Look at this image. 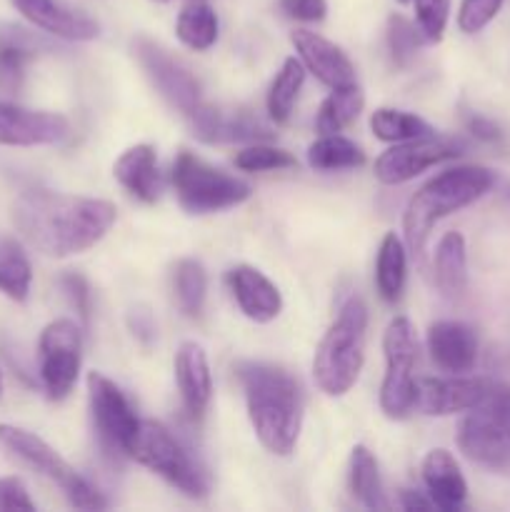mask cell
I'll return each instance as SVG.
<instances>
[{
	"mask_svg": "<svg viewBox=\"0 0 510 512\" xmlns=\"http://www.w3.org/2000/svg\"><path fill=\"white\" fill-rule=\"evenodd\" d=\"M113 203L83 195L25 190L13 203V225L20 238L48 258L85 253L113 228Z\"/></svg>",
	"mask_w": 510,
	"mask_h": 512,
	"instance_id": "1",
	"label": "cell"
},
{
	"mask_svg": "<svg viewBox=\"0 0 510 512\" xmlns=\"http://www.w3.org/2000/svg\"><path fill=\"white\" fill-rule=\"evenodd\" d=\"M238 380L260 445L268 453L288 458L298 445L303 425V393L298 380L270 363H240Z\"/></svg>",
	"mask_w": 510,
	"mask_h": 512,
	"instance_id": "2",
	"label": "cell"
},
{
	"mask_svg": "<svg viewBox=\"0 0 510 512\" xmlns=\"http://www.w3.org/2000/svg\"><path fill=\"white\" fill-rule=\"evenodd\" d=\"M495 183L493 170L480 165H460L430 178L405 205L403 230L408 248L423 258L425 243L435 223L483 198Z\"/></svg>",
	"mask_w": 510,
	"mask_h": 512,
	"instance_id": "3",
	"label": "cell"
},
{
	"mask_svg": "<svg viewBox=\"0 0 510 512\" xmlns=\"http://www.w3.org/2000/svg\"><path fill=\"white\" fill-rule=\"evenodd\" d=\"M365 333H368V308L353 295L340 308L338 318L323 335L313 358L315 383L330 398H340L358 383L365 363Z\"/></svg>",
	"mask_w": 510,
	"mask_h": 512,
	"instance_id": "4",
	"label": "cell"
},
{
	"mask_svg": "<svg viewBox=\"0 0 510 512\" xmlns=\"http://www.w3.org/2000/svg\"><path fill=\"white\" fill-rule=\"evenodd\" d=\"M170 180H173L180 208L188 210L190 215H208L235 208L253 195L245 180L213 168L188 150L178 153Z\"/></svg>",
	"mask_w": 510,
	"mask_h": 512,
	"instance_id": "5",
	"label": "cell"
},
{
	"mask_svg": "<svg viewBox=\"0 0 510 512\" xmlns=\"http://www.w3.org/2000/svg\"><path fill=\"white\" fill-rule=\"evenodd\" d=\"M0 445H3L13 458H18L20 463H25L28 468H33L35 473H40L43 478H48L50 483L58 485L73 508H108L103 493H98L83 475L75 473V468H70V465L65 463L43 438H38V435L30 433V430L18 428V425H0Z\"/></svg>",
	"mask_w": 510,
	"mask_h": 512,
	"instance_id": "6",
	"label": "cell"
},
{
	"mask_svg": "<svg viewBox=\"0 0 510 512\" xmlns=\"http://www.w3.org/2000/svg\"><path fill=\"white\" fill-rule=\"evenodd\" d=\"M130 458L138 460L155 475L168 480L173 488L185 493L188 498H205L208 495V480L190 450L170 433L165 425L155 420H143L135 438Z\"/></svg>",
	"mask_w": 510,
	"mask_h": 512,
	"instance_id": "7",
	"label": "cell"
},
{
	"mask_svg": "<svg viewBox=\"0 0 510 512\" xmlns=\"http://www.w3.org/2000/svg\"><path fill=\"white\" fill-rule=\"evenodd\" d=\"M385 378L380 385V408L390 420H403L413 413L415 403V363H418V338L405 315L390 320L383 335Z\"/></svg>",
	"mask_w": 510,
	"mask_h": 512,
	"instance_id": "8",
	"label": "cell"
},
{
	"mask_svg": "<svg viewBox=\"0 0 510 512\" xmlns=\"http://www.w3.org/2000/svg\"><path fill=\"white\" fill-rule=\"evenodd\" d=\"M88 400L90 415H93L98 443L110 463H120L133 453L135 438L143 420L135 415L133 405L125 398L123 390L105 378L103 373L88 375Z\"/></svg>",
	"mask_w": 510,
	"mask_h": 512,
	"instance_id": "9",
	"label": "cell"
},
{
	"mask_svg": "<svg viewBox=\"0 0 510 512\" xmlns=\"http://www.w3.org/2000/svg\"><path fill=\"white\" fill-rule=\"evenodd\" d=\"M40 380L50 400H65L78 383L83 360V333L75 320L60 318L43 328L38 340Z\"/></svg>",
	"mask_w": 510,
	"mask_h": 512,
	"instance_id": "10",
	"label": "cell"
},
{
	"mask_svg": "<svg viewBox=\"0 0 510 512\" xmlns=\"http://www.w3.org/2000/svg\"><path fill=\"white\" fill-rule=\"evenodd\" d=\"M133 55L150 78V83L158 88V93L168 100L173 108L188 115L200 105V83L183 60L175 58L170 50L158 45L155 40L140 38L133 40Z\"/></svg>",
	"mask_w": 510,
	"mask_h": 512,
	"instance_id": "11",
	"label": "cell"
},
{
	"mask_svg": "<svg viewBox=\"0 0 510 512\" xmlns=\"http://www.w3.org/2000/svg\"><path fill=\"white\" fill-rule=\"evenodd\" d=\"M463 150V140L438 138V135L393 143V148L375 160V178L383 185H403L433 165L458 158Z\"/></svg>",
	"mask_w": 510,
	"mask_h": 512,
	"instance_id": "12",
	"label": "cell"
},
{
	"mask_svg": "<svg viewBox=\"0 0 510 512\" xmlns=\"http://www.w3.org/2000/svg\"><path fill=\"white\" fill-rule=\"evenodd\" d=\"M488 378H420L415 380V403L413 410L430 415V418H445V415L468 413L478 408L488 395Z\"/></svg>",
	"mask_w": 510,
	"mask_h": 512,
	"instance_id": "13",
	"label": "cell"
},
{
	"mask_svg": "<svg viewBox=\"0 0 510 512\" xmlns=\"http://www.w3.org/2000/svg\"><path fill=\"white\" fill-rule=\"evenodd\" d=\"M188 120L195 138L208 145L260 143V140H270L275 135L270 125H265L248 110H225L200 103L198 108L190 110Z\"/></svg>",
	"mask_w": 510,
	"mask_h": 512,
	"instance_id": "14",
	"label": "cell"
},
{
	"mask_svg": "<svg viewBox=\"0 0 510 512\" xmlns=\"http://www.w3.org/2000/svg\"><path fill=\"white\" fill-rule=\"evenodd\" d=\"M460 453L475 465L488 470L510 468V438L503 425L483 408L468 410L458 425Z\"/></svg>",
	"mask_w": 510,
	"mask_h": 512,
	"instance_id": "15",
	"label": "cell"
},
{
	"mask_svg": "<svg viewBox=\"0 0 510 512\" xmlns=\"http://www.w3.org/2000/svg\"><path fill=\"white\" fill-rule=\"evenodd\" d=\"M28 23L70 43H88L100 35L98 20L63 0H10Z\"/></svg>",
	"mask_w": 510,
	"mask_h": 512,
	"instance_id": "16",
	"label": "cell"
},
{
	"mask_svg": "<svg viewBox=\"0 0 510 512\" xmlns=\"http://www.w3.org/2000/svg\"><path fill=\"white\" fill-rule=\"evenodd\" d=\"M68 135L70 123L63 115L0 103V145H15V148L55 145L63 143Z\"/></svg>",
	"mask_w": 510,
	"mask_h": 512,
	"instance_id": "17",
	"label": "cell"
},
{
	"mask_svg": "<svg viewBox=\"0 0 510 512\" xmlns=\"http://www.w3.org/2000/svg\"><path fill=\"white\" fill-rule=\"evenodd\" d=\"M295 50H298L300 63L305 65L308 73H313L315 78L323 85H328L330 90L345 88V85L355 83V68L350 63L348 55L338 48L335 43H330L323 35L313 33V30H293L290 35Z\"/></svg>",
	"mask_w": 510,
	"mask_h": 512,
	"instance_id": "18",
	"label": "cell"
},
{
	"mask_svg": "<svg viewBox=\"0 0 510 512\" xmlns=\"http://www.w3.org/2000/svg\"><path fill=\"white\" fill-rule=\"evenodd\" d=\"M428 353L443 373L465 375L478 360V338L465 323L438 320L428 330Z\"/></svg>",
	"mask_w": 510,
	"mask_h": 512,
	"instance_id": "19",
	"label": "cell"
},
{
	"mask_svg": "<svg viewBox=\"0 0 510 512\" xmlns=\"http://www.w3.org/2000/svg\"><path fill=\"white\" fill-rule=\"evenodd\" d=\"M228 288L233 293L235 303L243 310L245 318L255 323H270L283 310L280 290L270 278H265L253 265H235L228 270Z\"/></svg>",
	"mask_w": 510,
	"mask_h": 512,
	"instance_id": "20",
	"label": "cell"
},
{
	"mask_svg": "<svg viewBox=\"0 0 510 512\" xmlns=\"http://www.w3.org/2000/svg\"><path fill=\"white\" fill-rule=\"evenodd\" d=\"M175 380H178L180 398L185 410L193 418H200L213 398V375H210L208 355L203 345L185 340L175 353Z\"/></svg>",
	"mask_w": 510,
	"mask_h": 512,
	"instance_id": "21",
	"label": "cell"
},
{
	"mask_svg": "<svg viewBox=\"0 0 510 512\" xmlns=\"http://www.w3.org/2000/svg\"><path fill=\"white\" fill-rule=\"evenodd\" d=\"M43 48V40L23 25H0V93H20L25 83V68Z\"/></svg>",
	"mask_w": 510,
	"mask_h": 512,
	"instance_id": "22",
	"label": "cell"
},
{
	"mask_svg": "<svg viewBox=\"0 0 510 512\" xmlns=\"http://www.w3.org/2000/svg\"><path fill=\"white\" fill-rule=\"evenodd\" d=\"M423 483L435 508L443 512L463 510L465 498H468V483H465L458 463L448 450L435 448L425 455Z\"/></svg>",
	"mask_w": 510,
	"mask_h": 512,
	"instance_id": "23",
	"label": "cell"
},
{
	"mask_svg": "<svg viewBox=\"0 0 510 512\" xmlns=\"http://www.w3.org/2000/svg\"><path fill=\"white\" fill-rule=\"evenodd\" d=\"M113 175L130 195L143 203H155L163 193V180L158 170V153L153 145L138 143L125 150L113 165Z\"/></svg>",
	"mask_w": 510,
	"mask_h": 512,
	"instance_id": "24",
	"label": "cell"
},
{
	"mask_svg": "<svg viewBox=\"0 0 510 512\" xmlns=\"http://www.w3.org/2000/svg\"><path fill=\"white\" fill-rule=\"evenodd\" d=\"M433 265L440 293L448 298H460L468 285V255H465V238L458 230H450L440 238Z\"/></svg>",
	"mask_w": 510,
	"mask_h": 512,
	"instance_id": "25",
	"label": "cell"
},
{
	"mask_svg": "<svg viewBox=\"0 0 510 512\" xmlns=\"http://www.w3.org/2000/svg\"><path fill=\"white\" fill-rule=\"evenodd\" d=\"M405 278H408V255L403 240L395 233H388L380 243L378 260H375V285L385 303H398L403 295Z\"/></svg>",
	"mask_w": 510,
	"mask_h": 512,
	"instance_id": "26",
	"label": "cell"
},
{
	"mask_svg": "<svg viewBox=\"0 0 510 512\" xmlns=\"http://www.w3.org/2000/svg\"><path fill=\"white\" fill-rule=\"evenodd\" d=\"M350 493L368 510L390 508L388 498H385L383 480H380L378 460L365 445H355L353 453H350Z\"/></svg>",
	"mask_w": 510,
	"mask_h": 512,
	"instance_id": "27",
	"label": "cell"
},
{
	"mask_svg": "<svg viewBox=\"0 0 510 512\" xmlns=\"http://www.w3.org/2000/svg\"><path fill=\"white\" fill-rule=\"evenodd\" d=\"M218 30V15L205 0H188L180 10L178 23H175L180 43L190 50H198V53L210 50L218 43Z\"/></svg>",
	"mask_w": 510,
	"mask_h": 512,
	"instance_id": "28",
	"label": "cell"
},
{
	"mask_svg": "<svg viewBox=\"0 0 510 512\" xmlns=\"http://www.w3.org/2000/svg\"><path fill=\"white\" fill-rule=\"evenodd\" d=\"M365 95L358 88V83L345 85V88H335L328 98L323 100L318 110V120H315V130L320 135H335L340 130L348 128L358 115L363 113Z\"/></svg>",
	"mask_w": 510,
	"mask_h": 512,
	"instance_id": "29",
	"label": "cell"
},
{
	"mask_svg": "<svg viewBox=\"0 0 510 512\" xmlns=\"http://www.w3.org/2000/svg\"><path fill=\"white\" fill-rule=\"evenodd\" d=\"M303 83H305V65L300 63V58L285 60L283 68L278 70L275 80L270 83L268 98H265V108H268L270 120H273L275 125L288 123Z\"/></svg>",
	"mask_w": 510,
	"mask_h": 512,
	"instance_id": "30",
	"label": "cell"
},
{
	"mask_svg": "<svg viewBox=\"0 0 510 512\" xmlns=\"http://www.w3.org/2000/svg\"><path fill=\"white\" fill-rule=\"evenodd\" d=\"M30 285H33V268L25 250L10 238L0 240V293L15 303H25Z\"/></svg>",
	"mask_w": 510,
	"mask_h": 512,
	"instance_id": "31",
	"label": "cell"
},
{
	"mask_svg": "<svg viewBox=\"0 0 510 512\" xmlns=\"http://www.w3.org/2000/svg\"><path fill=\"white\" fill-rule=\"evenodd\" d=\"M308 163L315 170H350L365 165V153L343 135H320L308 148Z\"/></svg>",
	"mask_w": 510,
	"mask_h": 512,
	"instance_id": "32",
	"label": "cell"
},
{
	"mask_svg": "<svg viewBox=\"0 0 510 512\" xmlns=\"http://www.w3.org/2000/svg\"><path fill=\"white\" fill-rule=\"evenodd\" d=\"M173 290L178 308L183 310L188 318L203 313L205 295H208V275L198 260H178L173 270Z\"/></svg>",
	"mask_w": 510,
	"mask_h": 512,
	"instance_id": "33",
	"label": "cell"
},
{
	"mask_svg": "<svg viewBox=\"0 0 510 512\" xmlns=\"http://www.w3.org/2000/svg\"><path fill=\"white\" fill-rule=\"evenodd\" d=\"M370 130L383 143H405V140L428 138L433 135V128L423 118L413 113L393 108H378L370 115Z\"/></svg>",
	"mask_w": 510,
	"mask_h": 512,
	"instance_id": "34",
	"label": "cell"
},
{
	"mask_svg": "<svg viewBox=\"0 0 510 512\" xmlns=\"http://www.w3.org/2000/svg\"><path fill=\"white\" fill-rule=\"evenodd\" d=\"M385 38H388L390 55H393V60L398 68H405V65L415 58V53H418L420 45L425 43V38H423V33H420L418 25H413L408 18H403V15H390Z\"/></svg>",
	"mask_w": 510,
	"mask_h": 512,
	"instance_id": "35",
	"label": "cell"
},
{
	"mask_svg": "<svg viewBox=\"0 0 510 512\" xmlns=\"http://www.w3.org/2000/svg\"><path fill=\"white\" fill-rule=\"evenodd\" d=\"M298 160L283 148H273L265 143H253L250 148H243L235 153V168L245 173H265V170H283L295 168Z\"/></svg>",
	"mask_w": 510,
	"mask_h": 512,
	"instance_id": "36",
	"label": "cell"
},
{
	"mask_svg": "<svg viewBox=\"0 0 510 512\" xmlns=\"http://www.w3.org/2000/svg\"><path fill=\"white\" fill-rule=\"evenodd\" d=\"M450 0H415V18L425 43H440L448 25Z\"/></svg>",
	"mask_w": 510,
	"mask_h": 512,
	"instance_id": "37",
	"label": "cell"
},
{
	"mask_svg": "<svg viewBox=\"0 0 510 512\" xmlns=\"http://www.w3.org/2000/svg\"><path fill=\"white\" fill-rule=\"evenodd\" d=\"M503 8V0H463L458 13V25L463 33H480Z\"/></svg>",
	"mask_w": 510,
	"mask_h": 512,
	"instance_id": "38",
	"label": "cell"
},
{
	"mask_svg": "<svg viewBox=\"0 0 510 512\" xmlns=\"http://www.w3.org/2000/svg\"><path fill=\"white\" fill-rule=\"evenodd\" d=\"M60 285H63V293L68 295L70 305L78 313L80 323L88 325L90 323V310H93V295H90V285L83 275L78 273H65L60 278Z\"/></svg>",
	"mask_w": 510,
	"mask_h": 512,
	"instance_id": "39",
	"label": "cell"
},
{
	"mask_svg": "<svg viewBox=\"0 0 510 512\" xmlns=\"http://www.w3.org/2000/svg\"><path fill=\"white\" fill-rule=\"evenodd\" d=\"M3 510H35L28 488L20 478H0V512Z\"/></svg>",
	"mask_w": 510,
	"mask_h": 512,
	"instance_id": "40",
	"label": "cell"
},
{
	"mask_svg": "<svg viewBox=\"0 0 510 512\" xmlns=\"http://www.w3.org/2000/svg\"><path fill=\"white\" fill-rule=\"evenodd\" d=\"M280 10L300 23H320L328 13L325 0H280Z\"/></svg>",
	"mask_w": 510,
	"mask_h": 512,
	"instance_id": "41",
	"label": "cell"
},
{
	"mask_svg": "<svg viewBox=\"0 0 510 512\" xmlns=\"http://www.w3.org/2000/svg\"><path fill=\"white\" fill-rule=\"evenodd\" d=\"M130 323V330H133L135 338L140 340V343L150 345L155 340V323H153V315L148 313V310H133L128 318Z\"/></svg>",
	"mask_w": 510,
	"mask_h": 512,
	"instance_id": "42",
	"label": "cell"
},
{
	"mask_svg": "<svg viewBox=\"0 0 510 512\" xmlns=\"http://www.w3.org/2000/svg\"><path fill=\"white\" fill-rule=\"evenodd\" d=\"M468 130L475 135V138L488 140V143H493V140L500 138L498 125L490 123L488 118H480V115H473V118H468Z\"/></svg>",
	"mask_w": 510,
	"mask_h": 512,
	"instance_id": "43",
	"label": "cell"
},
{
	"mask_svg": "<svg viewBox=\"0 0 510 512\" xmlns=\"http://www.w3.org/2000/svg\"><path fill=\"white\" fill-rule=\"evenodd\" d=\"M400 508L403 510H433L435 505H433V500H428V498H423V495L420 493H415V490H400Z\"/></svg>",
	"mask_w": 510,
	"mask_h": 512,
	"instance_id": "44",
	"label": "cell"
},
{
	"mask_svg": "<svg viewBox=\"0 0 510 512\" xmlns=\"http://www.w3.org/2000/svg\"><path fill=\"white\" fill-rule=\"evenodd\" d=\"M503 428H505V433H508V438H510V413L503 418Z\"/></svg>",
	"mask_w": 510,
	"mask_h": 512,
	"instance_id": "45",
	"label": "cell"
},
{
	"mask_svg": "<svg viewBox=\"0 0 510 512\" xmlns=\"http://www.w3.org/2000/svg\"><path fill=\"white\" fill-rule=\"evenodd\" d=\"M0 395H3V373H0Z\"/></svg>",
	"mask_w": 510,
	"mask_h": 512,
	"instance_id": "46",
	"label": "cell"
},
{
	"mask_svg": "<svg viewBox=\"0 0 510 512\" xmlns=\"http://www.w3.org/2000/svg\"><path fill=\"white\" fill-rule=\"evenodd\" d=\"M398 3H410V0H398Z\"/></svg>",
	"mask_w": 510,
	"mask_h": 512,
	"instance_id": "47",
	"label": "cell"
},
{
	"mask_svg": "<svg viewBox=\"0 0 510 512\" xmlns=\"http://www.w3.org/2000/svg\"><path fill=\"white\" fill-rule=\"evenodd\" d=\"M158 3H170V0H158Z\"/></svg>",
	"mask_w": 510,
	"mask_h": 512,
	"instance_id": "48",
	"label": "cell"
}]
</instances>
